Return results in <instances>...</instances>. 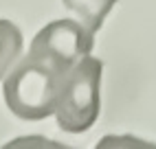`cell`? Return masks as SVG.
Here are the masks:
<instances>
[{"label": "cell", "mask_w": 156, "mask_h": 149, "mask_svg": "<svg viewBox=\"0 0 156 149\" xmlns=\"http://www.w3.org/2000/svg\"><path fill=\"white\" fill-rule=\"evenodd\" d=\"M66 74L29 53L13 64L2 83L5 103L22 121H42L55 114Z\"/></svg>", "instance_id": "6da1fadb"}, {"label": "cell", "mask_w": 156, "mask_h": 149, "mask_svg": "<svg viewBox=\"0 0 156 149\" xmlns=\"http://www.w3.org/2000/svg\"><path fill=\"white\" fill-rule=\"evenodd\" d=\"M103 61L86 55L66 74L59 90L55 119L66 134H84L95 125L101 110Z\"/></svg>", "instance_id": "7a4b0ae2"}, {"label": "cell", "mask_w": 156, "mask_h": 149, "mask_svg": "<svg viewBox=\"0 0 156 149\" xmlns=\"http://www.w3.org/2000/svg\"><path fill=\"white\" fill-rule=\"evenodd\" d=\"M92 48H95V33L81 22L64 18L53 20L40 29V33L31 42L29 53L68 74L77 61L90 55Z\"/></svg>", "instance_id": "3957f363"}, {"label": "cell", "mask_w": 156, "mask_h": 149, "mask_svg": "<svg viewBox=\"0 0 156 149\" xmlns=\"http://www.w3.org/2000/svg\"><path fill=\"white\" fill-rule=\"evenodd\" d=\"M62 2L81 20V24L88 31L97 33L119 0H62Z\"/></svg>", "instance_id": "277c9868"}, {"label": "cell", "mask_w": 156, "mask_h": 149, "mask_svg": "<svg viewBox=\"0 0 156 149\" xmlns=\"http://www.w3.org/2000/svg\"><path fill=\"white\" fill-rule=\"evenodd\" d=\"M24 37L11 20L0 18V79L7 77V72L13 68L18 57L22 55Z\"/></svg>", "instance_id": "5b68a950"}]
</instances>
